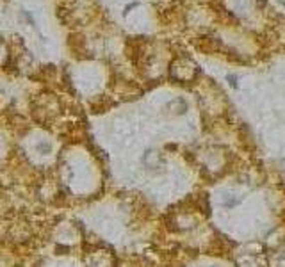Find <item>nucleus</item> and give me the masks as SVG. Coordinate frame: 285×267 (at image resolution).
Masks as SVG:
<instances>
[{
	"label": "nucleus",
	"instance_id": "f257e3e1",
	"mask_svg": "<svg viewBox=\"0 0 285 267\" xmlns=\"http://www.w3.org/2000/svg\"><path fill=\"white\" fill-rule=\"evenodd\" d=\"M89 266L91 267H113V257L109 251H97L89 259Z\"/></svg>",
	"mask_w": 285,
	"mask_h": 267
}]
</instances>
